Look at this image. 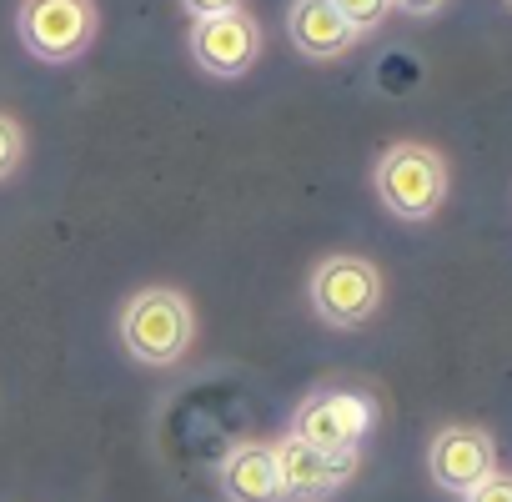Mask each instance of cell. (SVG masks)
<instances>
[{"instance_id":"obj_1","label":"cell","mask_w":512,"mask_h":502,"mask_svg":"<svg viewBox=\"0 0 512 502\" xmlns=\"http://www.w3.org/2000/svg\"><path fill=\"white\" fill-rule=\"evenodd\" d=\"M196 342V312L176 287H141L121 307V347L141 367H176Z\"/></svg>"},{"instance_id":"obj_2","label":"cell","mask_w":512,"mask_h":502,"mask_svg":"<svg viewBox=\"0 0 512 502\" xmlns=\"http://www.w3.org/2000/svg\"><path fill=\"white\" fill-rule=\"evenodd\" d=\"M372 191L397 221H427L447 201V161L422 141H397L377 156Z\"/></svg>"},{"instance_id":"obj_3","label":"cell","mask_w":512,"mask_h":502,"mask_svg":"<svg viewBox=\"0 0 512 502\" xmlns=\"http://www.w3.org/2000/svg\"><path fill=\"white\" fill-rule=\"evenodd\" d=\"M96 31H101L96 0H21V11H16L21 46L46 66L81 61L91 51Z\"/></svg>"},{"instance_id":"obj_4","label":"cell","mask_w":512,"mask_h":502,"mask_svg":"<svg viewBox=\"0 0 512 502\" xmlns=\"http://www.w3.org/2000/svg\"><path fill=\"white\" fill-rule=\"evenodd\" d=\"M382 307V272L367 257H352V251H337V257H322L312 272V312L327 327H367Z\"/></svg>"},{"instance_id":"obj_5","label":"cell","mask_w":512,"mask_h":502,"mask_svg":"<svg viewBox=\"0 0 512 502\" xmlns=\"http://www.w3.org/2000/svg\"><path fill=\"white\" fill-rule=\"evenodd\" d=\"M377 422V402L352 387H322L292 412V437L317 452H362V437Z\"/></svg>"},{"instance_id":"obj_6","label":"cell","mask_w":512,"mask_h":502,"mask_svg":"<svg viewBox=\"0 0 512 502\" xmlns=\"http://www.w3.org/2000/svg\"><path fill=\"white\" fill-rule=\"evenodd\" d=\"M191 61L211 76V81H236L262 61V21L246 6L226 11V16H206L191 21Z\"/></svg>"},{"instance_id":"obj_7","label":"cell","mask_w":512,"mask_h":502,"mask_svg":"<svg viewBox=\"0 0 512 502\" xmlns=\"http://www.w3.org/2000/svg\"><path fill=\"white\" fill-rule=\"evenodd\" d=\"M272 462H277L282 502H327L347 487L362 452H317V447H307L302 437L287 432V437L272 442Z\"/></svg>"},{"instance_id":"obj_8","label":"cell","mask_w":512,"mask_h":502,"mask_svg":"<svg viewBox=\"0 0 512 502\" xmlns=\"http://www.w3.org/2000/svg\"><path fill=\"white\" fill-rule=\"evenodd\" d=\"M427 472H432V482L442 492L467 497L477 482H487L497 472V447H492V437L482 427H467V422L442 427L432 437V447H427Z\"/></svg>"},{"instance_id":"obj_9","label":"cell","mask_w":512,"mask_h":502,"mask_svg":"<svg viewBox=\"0 0 512 502\" xmlns=\"http://www.w3.org/2000/svg\"><path fill=\"white\" fill-rule=\"evenodd\" d=\"M287 36L307 61H337L357 46V31L337 16L332 0H292L287 6Z\"/></svg>"},{"instance_id":"obj_10","label":"cell","mask_w":512,"mask_h":502,"mask_svg":"<svg viewBox=\"0 0 512 502\" xmlns=\"http://www.w3.org/2000/svg\"><path fill=\"white\" fill-rule=\"evenodd\" d=\"M226 502H282V482H277V462H272V442H231L216 472Z\"/></svg>"},{"instance_id":"obj_11","label":"cell","mask_w":512,"mask_h":502,"mask_svg":"<svg viewBox=\"0 0 512 502\" xmlns=\"http://www.w3.org/2000/svg\"><path fill=\"white\" fill-rule=\"evenodd\" d=\"M332 6H337V16L357 31V41L372 36V31H382L387 16H392V0H332Z\"/></svg>"},{"instance_id":"obj_12","label":"cell","mask_w":512,"mask_h":502,"mask_svg":"<svg viewBox=\"0 0 512 502\" xmlns=\"http://www.w3.org/2000/svg\"><path fill=\"white\" fill-rule=\"evenodd\" d=\"M21 161H26V131L16 116L0 111V181H11L21 171Z\"/></svg>"},{"instance_id":"obj_13","label":"cell","mask_w":512,"mask_h":502,"mask_svg":"<svg viewBox=\"0 0 512 502\" xmlns=\"http://www.w3.org/2000/svg\"><path fill=\"white\" fill-rule=\"evenodd\" d=\"M462 502H512V472H492V477L477 482Z\"/></svg>"},{"instance_id":"obj_14","label":"cell","mask_w":512,"mask_h":502,"mask_svg":"<svg viewBox=\"0 0 512 502\" xmlns=\"http://www.w3.org/2000/svg\"><path fill=\"white\" fill-rule=\"evenodd\" d=\"M181 11L191 21H206V16H226V11H241V0H181Z\"/></svg>"},{"instance_id":"obj_15","label":"cell","mask_w":512,"mask_h":502,"mask_svg":"<svg viewBox=\"0 0 512 502\" xmlns=\"http://www.w3.org/2000/svg\"><path fill=\"white\" fill-rule=\"evenodd\" d=\"M447 0H392V11H407V16H437Z\"/></svg>"},{"instance_id":"obj_16","label":"cell","mask_w":512,"mask_h":502,"mask_svg":"<svg viewBox=\"0 0 512 502\" xmlns=\"http://www.w3.org/2000/svg\"><path fill=\"white\" fill-rule=\"evenodd\" d=\"M507 6H512V0H507Z\"/></svg>"}]
</instances>
